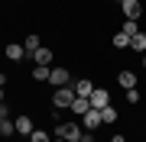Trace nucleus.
<instances>
[{
  "mask_svg": "<svg viewBox=\"0 0 146 142\" xmlns=\"http://www.w3.org/2000/svg\"><path fill=\"white\" fill-rule=\"evenodd\" d=\"M23 48H26V55H33V52H36V48H42V39L36 36V32H29V36L23 39Z\"/></svg>",
  "mask_w": 146,
  "mask_h": 142,
  "instance_id": "13",
  "label": "nucleus"
},
{
  "mask_svg": "<svg viewBox=\"0 0 146 142\" xmlns=\"http://www.w3.org/2000/svg\"><path fill=\"white\" fill-rule=\"evenodd\" d=\"M55 136L65 142H78L81 139V126L78 123H55Z\"/></svg>",
  "mask_w": 146,
  "mask_h": 142,
  "instance_id": "2",
  "label": "nucleus"
},
{
  "mask_svg": "<svg viewBox=\"0 0 146 142\" xmlns=\"http://www.w3.org/2000/svg\"><path fill=\"white\" fill-rule=\"evenodd\" d=\"M120 13H123V20H140L143 16V3L140 0H123L120 3Z\"/></svg>",
  "mask_w": 146,
  "mask_h": 142,
  "instance_id": "3",
  "label": "nucleus"
},
{
  "mask_svg": "<svg viewBox=\"0 0 146 142\" xmlns=\"http://www.w3.org/2000/svg\"><path fill=\"white\" fill-rule=\"evenodd\" d=\"M52 142H65V139H58V136H55V139H52Z\"/></svg>",
  "mask_w": 146,
  "mask_h": 142,
  "instance_id": "28",
  "label": "nucleus"
},
{
  "mask_svg": "<svg viewBox=\"0 0 146 142\" xmlns=\"http://www.w3.org/2000/svg\"><path fill=\"white\" fill-rule=\"evenodd\" d=\"M13 123H16V132H20V136H29V132L36 129V126H33V120H29L26 113H20V116H16Z\"/></svg>",
  "mask_w": 146,
  "mask_h": 142,
  "instance_id": "9",
  "label": "nucleus"
},
{
  "mask_svg": "<svg viewBox=\"0 0 146 142\" xmlns=\"http://www.w3.org/2000/svg\"><path fill=\"white\" fill-rule=\"evenodd\" d=\"M107 142H110V139H107Z\"/></svg>",
  "mask_w": 146,
  "mask_h": 142,
  "instance_id": "30",
  "label": "nucleus"
},
{
  "mask_svg": "<svg viewBox=\"0 0 146 142\" xmlns=\"http://www.w3.org/2000/svg\"><path fill=\"white\" fill-rule=\"evenodd\" d=\"M120 32H123V36H136V32H140V20H123V26H120Z\"/></svg>",
  "mask_w": 146,
  "mask_h": 142,
  "instance_id": "15",
  "label": "nucleus"
},
{
  "mask_svg": "<svg viewBox=\"0 0 146 142\" xmlns=\"http://www.w3.org/2000/svg\"><path fill=\"white\" fill-rule=\"evenodd\" d=\"M81 126L88 129V132H94L98 126H104V120H101V110H94V107H91V110L81 116Z\"/></svg>",
  "mask_w": 146,
  "mask_h": 142,
  "instance_id": "6",
  "label": "nucleus"
},
{
  "mask_svg": "<svg viewBox=\"0 0 146 142\" xmlns=\"http://www.w3.org/2000/svg\"><path fill=\"white\" fill-rule=\"evenodd\" d=\"M140 97H143V94H140L136 87H130V90H127V100H130V103H140Z\"/></svg>",
  "mask_w": 146,
  "mask_h": 142,
  "instance_id": "21",
  "label": "nucleus"
},
{
  "mask_svg": "<svg viewBox=\"0 0 146 142\" xmlns=\"http://www.w3.org/2000/svg\"><path fill=\"white\" fill-rule=\"evenodd\" d=\"M88 100H91V107H94V110H104V107H110V94H107L104 87H94Z\"/></svg>",
  "mask_w": 146,
  "mask_h": 142,
  "instance_id": "5",
  "label": "nucleus"
},
{
  "mask_svg": "<svg viewBox=\"0 0 146 142\" xmlns=\"http://www.w3.org/2000/svg\"><path fill=\"white\" fill-rule=\"evenodd\" d=\"M72 87H75V94L78 97H91V90H94V84L88 78H78V81H72Z\"/></svg>",
  "mask_w": 146,
  "mask_h": 142,
  "instance_id": "11",
  "label": "nucleus"
},
{
  "mask_svg": "<svg viewBox=\"0 0 146 142\" xmlns=\"http://www.w3.org/2000/svg\"><path fill=\"white\" fill-rule=\"evenodd\" d=\"M7 58H10V62H23V58H26V48L10 42V45H7Z\"/></svg>",
  "mask_w": 146,
  "mask_h": 142,
  "instance_id": "12",
  "label": "nucleus"
},
{
  "mask_svg": "<svg viewBox=\"0 0 146 142\" xmlns=\"http://www.w3.org/2000/svg\"><path fill=\"white\" fill-rule=\"evenodd\" d=\"M114 45H117V48H130V36H123V32H114Z\"/></svg>",
  "mask_w": 146,
  "mask_h": 142,
  "instance_id": "19",
  "label": "nucleus"
},
{
  "mask_svg": "<svg viewBox=\"0 0 146 142\" xmlns=\"http://www.w3.org/2000/svg\"><path fill=\"white\" fill-rule=\"evenodd\" d=\"M3 84H7V74H3V71H0V87H3Z\"/></svg>",
  "mask_w": 146,
  "mask_h": 142,
  "instance_id": "25",
  "label": "nucleus"
},
{
  "mask_svg": "<svg viewBox=\"0 0 146 142\" xmlns=\"http://www.w3.org/2000/svg\"><path fill=\"white\" fill-rule=\"evenodd\" d=\"M130 48H133V52H140V55L146 52V32H136V36L130 39Z\"/></svg>",
  "mask_w": 146,
  "mask_h": 142,
  "instance_id": "16",
  "label": "nucleus"
},
{
  "mask_svg": "<svg viewBox=\"0 0 146 142\" xmlns=\"http://www.w3.org/2000/svg\"><path fill=\"white\" fill-rule=\"evenodd\" d=\"M49 84H52V87H68V84H72V71H68V68H52Z\"/></svg>",
  "mask_w": 146,
  "mask_h": 142,
  "instance_id": "4",
  "label": "nucleus"
},
{
  "mask_svg": "<svg viewBox=\"0 0 146 142\" xmlns=\"http://www.w3.org/2000/svg\"><path fill=\"white\" fill-rule=\"evenodd\" d=\"M0 126H3V116H0Z\"/></svg>",
  "mask_w": 146,
  "mask_h": 142,
  "instance_id": "29",
  "label": "nucleus"
},
{
  "mask_svg": "<svg viewBox=\"0 0 146 142\" xmlns=\"http://www.w3.org/2000/svg\"><path fill=\"white\" fill-rule=\"evenodd\" d=\"M143 71H146V52H143Z\"/></svg>",
  "mask_w": 146,
  "mask_h": 142,
  "instance_id": "26",
  "label": "nucleus"
},
{
  "mask_svg": "<svg viewBox=\"0 0 146 142\" xmlns=\"http://www.w3.org/2000/svg\"><path fill=\"white\" fill-rule=\"evenodd\" d=\"M78 142H94V132H81V139Z\"/></svg>",
  "mask_w": 146,
  "mask_h": 142,
  "instance_id": "23",
  "label": "nucleus"
},
{
  "mask_svg": "<svg viewBox=\"0 0 146 142\" xmlns=\"http://www.w3.org/2000/svg\"><path fill=\"white\" fill-rule=\"evenodd\" d=\"M110 142H127V139H123V132H117V136H114V139H110Z\"/></svg>",
  "mask_w": 146,
  "mask_h": 142,
  "instance_id": "24",
  "label": "nucleus"
},
{
  "mask_svg": "<svg viewBox=\"0 0 146 142\" xmlns=\"http://www.w3.org/2000/svg\"><path fill=\"white\" fill-rule=\"evenodd\" d=\"M29 142H52V136H49L46 129H33L29 132Z\"/></svg>",
  "mask_w": 146,
  "mask_h": 142,
  "instance_id": "18",
  "label": "nucleus"
},
{
  "mask_svg": "<svg viewBox=\"0 0 146 142\" xmlns=\"http://www.w3.org/2000/svg\"><path fill=\"white\" fill-rule=\"evenodd\" d=\"M117 84L123 87V90L136 87V74H133V71H127V68H123V71H117Z\"/></svg>",
  "mask_w": 146,
  "mask_h": 142,
  "instance_id": "10",
  "label": "nucleus"
},
{
  "mask_svg": "<svg viewBox=\"0 0 146 142\" xmlns=\"http://www.w3.org/2000/svg\"><path fill=\"white\" fill-rule=\"evenodd\" d=\"M0 116H3V120H10V107H7V103H0Z\"/></svg>",
  "mask_w": 146,
  "mask_h": 142,
  "instance_id": "22",
  "label": "nucleus"
},
{
  "mask_svg": "<svg viewBox=\"0 0 146 142\" xmlns=\"http://www.w3.org/2000/svg\"><path fill=\"white\" fill-rule=\"evenodd\" d=\"M0 103H3V87H0Z\"/></svg>",
  "mask_w": 146,
  "mask_h": 142,
  "instance_id": "27",
  "label": "nucleus"
},
{
  "mask_svg": "<svg viewBox=\"0 0 146 142\" xmlns=\"http://www.w3.org/2000/svg\"><path fill=\"white\" fill-rule=\"evenodd\" d=\"M33 62H36V65H46V68H49V65H52V48H49V45L36 48V52H33Z\"/></svg>",
  "mask_w": 146,
  "mask_h": 142,
  "instance_id": "8",
  "label": "nucleus"
},
{
  "mask_svg": "<svg viewBox=\"0 0 146 142\" xmlns=\"http://www.w3.org/2000/svg\"><path fill=\"white\" fill-rule=\"evenodd\" d=\"M88 110H91V100H88V97H75V100H72V107H68V113H75L78 120H81Z\"/></svg>",
  "mask_w": 146,
  "mask_h": 142,
  "instance_id": "7",
  "label": "nucleus"
},
{
  "mask_svg": "<svg viewBox=\"0 0 146 142\" xmlns=\"http://www.w3.org/2000/svg\"><path fill=\"white\" fill-rule=\"evenodd\" d=\"M0 136H3V139L16 136V123H13V120H3V126H0Z\"/></svg>",
  "mask_w": 146,
  "mask_h": 142,
  "instance_id": "17",
  "label": "nucleus"
},
{
  "mask_svg": "<svg viewBox=\"0 0 146 142\" xmlns=\"http://www.w3.org/2000/svg\"><path fill=\"white\" fill-rule=\"evenodd\" d=\"M49 74H52V68H46V65H36V68H33V81L46 84V81H49Z\"/></svg>",
  "mask_w": 146,
  "mask_h": 142,
  "instance_id": "14",
  "label": "nucleus"
},
{
  "mask_svg": "<svg viewBox=\"0 0 146 142\" xmlns=\"http://www.w3.org/2000/svg\"><path fill=\"white\" fill-rule=\"evenodd\" d=\"M75 97H78V94H75V87H72V84H68V87H55V94H52V107H58V110H68Z\"/></svg>",
  "mask_w": 146,
  "mask_h": 142,
  "instance_id": "1",
  "label": "nucleus"
},
{
  "mask_svg": "<svg viewBox=\"0 0 146 142\" xmlns=\"http://www.w3.org/2000/svg\"><path fill=\"white\" fill-rule=\"evenodd\" d=\"M101 120L104 123H117V110L114 107H104V110H101Z\"/></svg>",
  "mask_w": 146,
  "mask_h": 142,
  "instance_id": "20",
  "label": "nucleus"
}]
</instances>
